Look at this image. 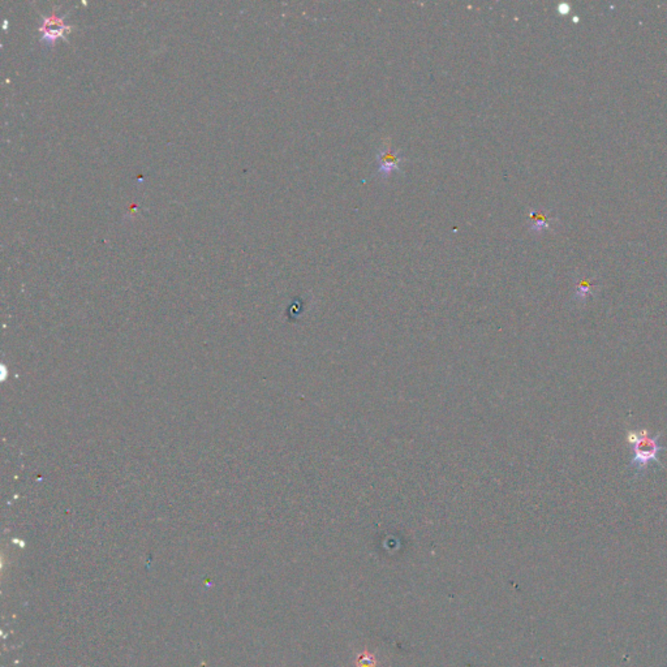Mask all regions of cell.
I'll use <instances>...</instances> for the list:
<instances>
[{"mask_svg":"<svg viewBox=\"0 0 667 667\" xmlns=\"http://www.w3.org/2000/svg\"><path fill=\"white\" fill-rule=\"evenodd\" d=\"M662 437V433H658L655 436H649L648 430H631L627 434V441L630 443L632 449V459L630 461V467L635 469L636 476H643L644 472L648 469V467L655 463L658 465H662V461L659 459V454L662 451H667L666 446H662L659 443V439Z\"/></svg>","mask_w":667,"mask_h":667,"instance_id":"obj_1","label":"cell"},{"mask_svg":"<svg viewBox=\"0 0 667 667\" xmlns=\"http://www.w3.org/2000/svg\"><path fill=\"white\" fill-rule=\"evenodd\" d=\"M401 163V151L395 150L392 146H383L377 154L378 173L382 176H388L391 172L399 170Z\"/></svg>","mask_w":667,"mask_h":667,"instance_id":"obj_3","label":"cell"},{"mask_svg":"<svg viewBox=\"0 0 667 667\" xmlns=\"http://www.w3.org/2000/svg\"><path fill=\"white\" fill-rule=\"evenodd\" d=\"M591 293V287L588 286V283L582 282V284L579 286V291H578V299L579 300H585V297Z\"/></svg>","mask_w":667,"mask_h":667,"instance_id":"obj_5","label":"cell"},{"mask_svg":"<svg viewBox=\"0 0 667 667\" xmlns=\"http://www.w3.org/2000/svg\"><path fill=\"white\" fill-rule=\"evenodd\" d=\"M531 220H532V229L536 231L546 229L547 222H549V219L546 218L545 214H542V213H532Z\"/></svg>","mask_w":667,"mask_h":667,"instance_id":"obj_4","label":"cell"},{"mask_svg":"<svg viewBox=\"0 0 667 667\" xmlns=\"http://www.w3.org/2000/svg\"><path fill=\"white\" fill-rule=\"evenodd\" d=\"M72 29L71 25H67L64 23V20L56 16V14H52L50 17H43V21H42V25H41V41L42 43L45 45H54L56 39H59L61 36H65L67 33H70V30Z\"/></svg>","mask_w":667,"mask_h":667,"instance_id":"obj_2","label":"cell"}]
</instances>
